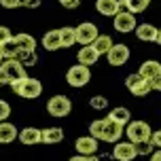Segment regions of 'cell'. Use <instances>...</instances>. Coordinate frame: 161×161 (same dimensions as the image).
Returning <instances> with one entry per match:
<instances>
[{"instance_id":"obj_7","label":"cell","mask_w":161,"mask_h":161,"mask_svg":"<svg viewBox=\"0 0 161 161\" xmlns=\"http://www.w3.org/2000/svg\"><path fill=\"white\" fill-rule=\"evenodd\" d=\"M136 15L134 13H129V11H121L119 15H114V30L121 34H127V32H136Z\"/></svg>"},{"instance_id":"obj_27","label":"cell","mask_w":161,"mask_h":161,"mask_svg":"<svg viewBox=\"0 0 161 161\" xmlns=\"http://www.w3.org/2000/svg\"><path fill=\"white\" fill-rule=\"evenodd\" d=\"M59 36H62V47L68 49L76 42V30L74 28H59Z\"/></svg>"},{"instance_id":"obj_25","label":"cell","mask_w":161,"mask_h":161,"mask_svg":"<svg viewBox=\"0 0 161 161\" xmlns=\"http://www.w3.org/2000/svg\"><path fill=\"white\" fill-rule=\"evenodd\" d=\"M15 40H17V45H19V49L21 51H34L36 49V38H34L32 34H15Z\"/></svg>"},{"instance_id":"obj_41","label":"cell","mask_w":161,"mask_h":161,"mask_svg":"<svg viewBox=\"0 0 161 161\" xmlns=\"http://www.w3.org/2000/svg\"><path fill=\"white\" fill-rule=\"evenodd\" d=\"M151 161H161V148H159V151H155V153L151 155Z\"/></svg>"},{"instance_id":"obj_15","label":"cell","mask_w":161,"mask_h":161,"mask_svg":"<svg viewBox=\"0 0 161 161\" xmlns=\"http://www.w3.org/2000/svg\"><path fill=\"white\" fill-rule=\"evenodd\" d=\"M136 36H138V40H144V42H157L159 30H157L153 24H138Z\"/></svg>"},{"instance_id":"obj_22","label":"cell","mask_w":161,"mask_h":161,"mask_svg":"<svg viewBox=\"0 0 161 161\" xmlns=\"http://www.w3.org/2000/svg\"><path fill=\"white\" fill-rule=\"evenodd\" d=\"M62 140H64V131L59 127L42 129V142H45V144H59Z\"/></svg>"},{"instance_id":"obj_33","label":"cell","mask_w":161,"mask_h":161,"mask_svg":"<svg viewBox=\"0 0 161 161\" xmlns=\"http://www.w3.org/2000/svg\"><path fill=\"white\" fill-rule=\"evenodd\" d=\"M68 161H100V159H97L96 155H74Z\"/></svg>"},{"instance_id":"obj_8","label":"cell","mask_w":161,"mask_h":161,"mask_svg":"<svg viewBox=\"0 0 161 161\" xmlns=\"http://www.w3.org/2000/svg\"><path fill=\"white\" fill-rule=\"evenodd\" d=\"M113 157H114V161H134L138 157L136 144L129 142V140H123V142L119 140L113 148Z\"/></svg>"},{"instance_id":"obj_2","label":"cell","mask_w":161,"mask_h":161,"mask_svg":"<svg viewBox=\"0 0 161 161\" xmlns=\"http://www.w3.org/2000/svg\"><path fill=\"white\" fill-rule=\"evenodd\" d=\"M125 134H127V140L134 142V144H138V142H146V140H151V136H153L151 125H148L146 121H129Z\"/></svg>"},{"instance_id":"obj_13","label":"cell","mask_w":161,"mask_h":161,"mask_svg":"<svg viewBox=\"0 0 161 161\" xmlns=\"http://www.w3.org/2000/svg\"><path fill=\"white\" fill-rule=\"evenodd\" d=\"M96 8L100 15L114 17L121 13V0H96Z\"/></svg>"},{"instance_id":"obj_37","label":"cell","mask_w":161,"mask_h":161,"mask_svg":"<svg viewBox=\"0 0 161 161\" xmlns=\"http://www.w3.org/2000/svg\"><path fill=\"white\" fill-rule=\"evenodd\" d=\"M151 87L157 89V91H161V74H157L153 80H151Z\"/></svg>"},{"instance_id":"obj_38","label":"cell","mask_w":161,"mask_h":161,"mask_svg":"<svg viewBox=\"0 0 161 161\" xmlns=\"http://www.w3.org/2000/svg\"><path fill=\"white\" fill-rule=\"evenodd\" d=\"M80 4V0H66L64 2V8H76Z\"/></svg>"},{"instance_id":"obj_44","label":"cell","mask_w":161,"mask_h":161,"mask_svg":"<svg viewBox=\"0 0 161 161\" xmlns=\"http://www.w3.org/2000/svg\"><path fill=\"white\" fill-rule=\"evenodd\" d=\"M59 2H62V4H64V2H66V0H59Z\"/></svg>"},{"instance_id":"obj_10","label":"cell","mask_w":161,"mask_h":161,"mask_svg":"<svg viewBox=\"0 0 161 161\" xmlns=\"http://www.w3.org/2000/svg\"><path fill=\"white\" fill-rule=\"evenodd\" d=\"M2 70L7 72V76H8V85H13V83H17V80H21V79H25L28 74H25V68L17 59H4L2 57Z\"/></svg>"},{"instance_id":"obj_21","label":"cell","mask_w":161,"mask_h":161,"mask_svg":"<svg viewBox=\"0 0 161 161\" xmlns=\"http://www.w3.org/2000/svg\"><path fill=\"white\" fill-rule=\"evenodd\" d=\"M19 51H21V49H19V45H17L15 36H13L11 40H7V42H2V45H0V55L4 57V59H15Z\"/></svg>"},{"instance_id":"obj_5","label":"cell","mask_w":161,"mask_h":161,"mask_svg":"<svg viewBox=\"0 0 161 161\" xmlns=\"http://www.w3.org/2000/svg\"><path fill=\"white\" fill-rule=\"evenodd\" d=\"M125 87L129 89V93H134V96H138V97H142V96H146V93H151V83L146 79H142L140 74H129L127 79H125Z\"/></svg>"},{"instance_id":"obj_4","label":"cell","mask_w":161,"mask_h":161,"mask_svg":"<svg viewBox=\"0 0 161 161\" xmlns=\"http://www.w3.org/2000/svg\"><path fill=\"white\" fill-rule=\"evenodd\" d=\"M47 110H49L51 117L62 119V117H68V114H70V110H72V102H70L66 96H53L47 102Z\"/></svg>"},{"instance_id":"obj_16","label":"cell","mask_w":161,"mask_h":161,"mask_svg":"<svg viewBox=\"0 0 161 161\" xmlns=\"http://www.w3.org/2000/svg\"><path fill=\"white\" fill-rule=\"evenodd\" d=\"M138 74L151 83V80H153L157 74H161V64H159V62H155V59H148V62H144V64L140 66Z\"/></svg>"},{"instance_id":"obj_26","label":"cell","mask_w":161,"mask_h":161,"mask_svg":"<svg viewBox=\"0 0 161 161\" xmlns=\"http://www.w3.org/2000/svg\"><path fill=\"white\" fill-rule=\"evenodd\" d=\"M19 64L24 66V68H30V66H36L38 62V57H36V51H19L15 57Z\"/></svg>"},{"instance_id":"obj_42","label":"cell","mask_w":161,"mask_h":161,"mask_svg":"<svg viewBox=\"0 0 161 161\" xmlns=\"http://www.w3.org/2000/svg\"><path fill=\"white\" fill-rule=\"evenodd\" d=\"M157 42H159V45H161V30H159V36H157Z\"/></svg>"},{"instance_id":"obj_17","label":"cell","mask_w":161,"mask_h":161,"mask_svg":"<svg viewBox=\"0 0 161 161\" xmlns=\"http://www.w3.org/2000/svg\"><path fill=\"white\" fill-rule=\"evenodd\" d=\"M97 57H100V53H97L91 45H87V47H80L76 59H79V64H83V66H87V68H89V66H93L97 62Z\"/></svg>"},{"instance_id":"obj_43","label":"cell","mask_w":161,"mask_h":161,"mask_svg":"<svg viewBox=\"0 0 161 161\" xmlns=\"http://www.w3.org/2000/svg\"><path fill=\"white\" fill-rule=\"evenodd\" d=\"M0 66H2V55H0Z\"/></svg>"},{"instance_id":"obj_32","label":"cell","mask_w":161,"mask_h":161,"mask_svg":"<svg viewBox=\"0 0 161 161\" xmlns=\"http://www.w3.org/2000/svg\"><path fill=\"white\" fill-rule=\"evenodd\" d=\"M13 38V34H11V30H8L7 25H0V45L2 42H7V40Z\"/></svg>"},{"instance_id":"obj_35","label":"cell","mask_w":161,"mask_h":161,"mask_svg":"<svg viewBox=\"0 0 161 161\" xmlns=\"http://www.w3.org/2000/svg\"><path fill=\"white\" fill-rule=\"evenodd\" d=\"M151 144H153L157 151L161 148V129H159V131H153V136H151Z\"/></svg>"},{"instance_id":"obj_28","label":"cell","mask_w":161,"mask_h":161,"mask_svg":"<svg viewBox=\"0 0 161 161\" xmlns=\"http://www.w3.org/2000/svg\"><path fill=\"white\" fill-rule=\"evenodd\" d=\"M89 106L93 108V110H106L108 108V100L104 96H93L89 100Z\"/></svg>"},{"instance_id":"obj_39","label":"cell","mask_w":161,"mask_h":161,"mask_svg":"<svg viewBox=\"0 0 161 161\" xmlns=\"http://www.w3.org/2000/svg\"><path fill=\"white\" fill-rule=\"evenodd\" d=\"M0 85H8V76H7V72L2 70V66H0Z\"/></svg>"},{"instance_id":"obj_31","label":"cell","mask_w":161,"mask_h":161,"mask_svg":"<svg viewBox=\"0 0 161 161\" xmlns=\"http://www.w3.org/2000/svg\"><path fill=\"white\" fill-rule=\"evenodd\" d=\"M8 114H11V104L4 102V100H0V123H2V121H7Z\"/></svg>"},{"instance_id":"obj_19","label":"cell","mask_w":161,"mask_h":161,"mask_svg":"<svg viewBox=\"0 0 161 161\" xmlns=\"http://www.w3.org/2000/svg\"><path fill=\"white\" fill-rule=\"evenodd\" d=\"M59 47H62L59 30H49V32L42 36V49H47V51H57Z\"/></svg>"},{"instance_id":"obj_20","label":"cell","mask_w":161,"mask_h":161,"mask_svg":"<svg viewBox=\"0 0 161 161\" xmlns=\"http://www.w3.org/2000/svg\"><path fill=\"white\" fill-rule=\"evenodd\" d=\"M91 47L96 49L100 55H108V51L114 47V40L110 38V36H106V34H100L96 40H93V45Z\"/></svg>"},{"instance_id":"obj_14","label":"cell","mask_w":161,"mask_h":161,"mask_svg":"<svg viewBox=\"0 0 161 161\" xmlns=\"http://www.w3.org/2000/svg\"><path fill=\"white\" fill-rule=\"evenodd\" d=\"M19 142L25 146L38 144V142H42V131L38 127H24L19 131Z\"/></svg>"},{"instance_id":"obj_29","label":"cell","mask_w":161,"mask_h":161,"mask_svg":"<svg viewBox=\"0 0 161 161\" xmlns=\"http://www.w3.org/2000/svg\"><path fill=\"white\" fill-rule=\"evenodd\" d=\"M102 131H104V119H97V121H91V125H89V134L93 138H102Z\"/></svg>"},{"instance_id":"obj_1","label":"cell","mask_w":161,"mask_h":161,"mask_svg":"<svg viewBox=\"0 0 161 161\" xmlns=\"http://www.w3.org/2000/svg\"><path fill=\"white\" fill-rule=\"evenodd\" d=\"M11 89H13L19 97L34 100V97H38L40 93H42V83H40L38 79H34V76H25V79L13 83V85H11Z\"/></svg>"},{"instance_id":"obj_24","label":"cell","mask_w":161,"mask_h":161,"mask_svg":"<svg viewBox=\"0 0 161 161\" xmlns=\"http://www.w3.org/2000/svg\"><path fill=\"white\" fill-rule=\"evenodd\" d=\"M108 119L117 121V123H121V125H127L129 121H131V113H129L125 106H117V108H113V110H110Z\"/></svg>"},{"instance_id":"obj_30","label":"cell","mask_w":161,"mask_h":161,"mask_svg":"<svg viewBox=\"0 0 161 161\" xmlns=\"http://www.w3.org/2000/svg\"><path fill=\"white\" fill-rule=\"evenodd\" d=\"M153 148L155 146L151 144V140H146V142H138L136 144V153L138 155H153Z\"/></svg>"},{"instance_id":"obj_6","label":"cell","mask_w":161,"mask_h":161,"mask_svg":"<svg viewBox=\"0 0 161 161\" xmlns=\"http://www.w3.org/2000/svg\"><path fill=\"white\" fill-rule=\"evenodd\" d=\"M123 134H125V125H121V123H117V121H113V119L106 117L104 119V131H102V138H100V140L117 144Z\"/></svg>"},{"instance_id":"obj_3","label":"cell","mask_w":161,"mask_h":161,"mask_svg":"<svg viewBox=\"0 0 161 161\" xmlns=\"http://www.w3.org/2000/svg\"><path fill=\"white\" fill-rule=\"evenodd\" d=\"M89 80H91V72H89L87 66H83V64H74L66 72V83L70 87H85Z\"/></svg>"},{"instance_id":"obj_34","label":"cell","mask_w":161,"mask_h":161,"mask_svg":"<svg viewBox=\"0 0 161 161\" xmlns=\"http://www.w3.org/2000/svg\"><path fill=\"white\" fill-rule=\"evenodd\" d=\"M42 0H19V7H25V8H36L40 7Z\"/></svg>"},{"instance_id":"obj_23","label":"cell","mask_w":161,"mask_h":161,"mask_svg":"<svg viewBox=\"0 0 161 161\" xmlns=\"http://www.w3.org/2000/svg\"><path fill=\"white\" fill-rule=\"evenodd\" d=\"M151 4V0H121V7H125V11L129 13H144Z\"/></svg>"},{"instance_id":"obj_36","label":"cell","mask_w":161,"mask_h":161,"mask_svg":"<svg viewBox=\"0 0 161 161\" xmlns=\"http://www.w3.org/2000/svg\"><path fill=\"white\" fill-rule=\"evenodd\" d=\"M0 4L4 8H15V7H19V0H0Z\"/></svg>"},{"instance_id":"obj_9","label":"cell","mask_w":161,"mask_h":161,"mask_svg":"<svg viewBox=\"0 0 161 161\" xmlns=\"http://www.w3.org/2000/svg\"><path fill=\"white\" fill-rule=\"evenodd\" d=\"M100 36L97 32V25L91 24V21H85V24H80L76 28V42H80L83 47H87V45H93V40Z\"/></svg>"},{"instance_id":"obj_11","label":"cell","mask_w":161,"mask_h":161,"mask_svg":"<svg viewBox=\"0 0 161 161\" xmlns=\"http://www.w3.org/2000/svg\"><path fill=\"white\" fill-rule=\"evenodd\" d=\"M108 64L110 66H114V68H119V66H123V64H127V59H129V47L127 45H114L110 51H108Z\"/></svg>"},{"instance_id":"obj_40","label":"cell","mask_w":161,"mask_h":161,"mask_svg":"<svg viewBox=\"0 0 161 161\" xmlns=\"http://www.w3.org/2000/svg\"><path fill=\"white\" fill-rule=\"evenodd\" d=\"M97 159L100 161H114V157H113V153H104V155H100Z\"/></svg>"},{"instance_id":"obj_12","label":"cell","mask_w":161,"mask_h":161,"mask_svg":"<svg viewBox=\"0 0 161 161\" xmlns=\"http://www.w3.org/2000/svg\"><path fill=\"white\" fill-rule=\"evenodd\" d=\"M74 148L76 155H96L97 151V138L93 136H80L74 140Z\"/></svg>"},{"instance_id":"obj_18","label":"cell","mask_w":161,"mask_h":161,"mask_svg":"<svg viewBox=\"0 0 161 161\" xmlns=\"http://www.w3.org/2000/svg\"><path fill=\"white\" fill-rule=\"evenodd\" d=\"M17 138H19V131H17L15 125L2 121V123H0V142H2V144H11Z\"/></svg>"}]
</instances>
